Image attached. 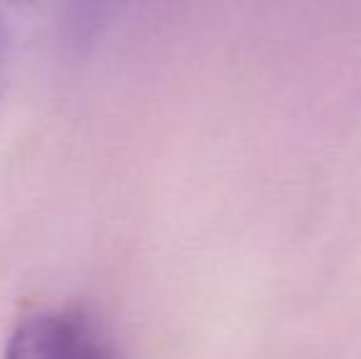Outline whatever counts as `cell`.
I'll return each mask as SVG.
<instances>
[{"label": "cell", "instance_id": "6da1fadb", "mask_svg": "<svg viewBox=\"0 0 361 359\" xmlns=\"http://www.w3.org/2000/svg\"><path fill=\"white\" fill-rule=\"evenodd\" d=\"M3 359H114L99 332L79 315L47 310L30 315L10 335Z\"/></svg>", "mask_w": 361, "mask_h": 359}]
</instances>
